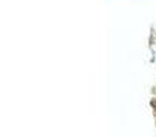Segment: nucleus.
Here are the masks:
<instances>
[{"instance_id": "obj_1", "label": "nucleus", "mask_w": 156, "mask_h": 137, "mask_svg": "<svg viewBox=\"0 0 156 137\" xmlns=\"http://www.w3.org/2000/svg\"><path fill=\"white\" fill-rule=\"evenodd\" d=\"M152 106H155L156 107V101H152Z\"/></svg>"}]
</instances>
